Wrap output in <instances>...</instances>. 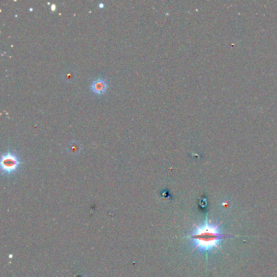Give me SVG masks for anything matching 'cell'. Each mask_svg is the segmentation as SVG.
<instances>
[{"label": "cell", "mask_w": 277, "mask_h": 277, "mask_svg": "<svg viewBox=\"0 0 277 277\" xmlns=\"http://www.w3.org/2000/svg\"><path fill=\"white\" fill-rule=\"evenodd\" d=\"M21 161L15 152H7L1 157V168L3 173H12L17 170Z\"/></svg>", "instance_id": "cell-2"}, {"label": "cell", "mask_w": 277, "mask_h": 277, "mask_svg": "<svg viewBox=\"0 0 277 277\" xmlns=\"http://www.w3.org/2000/svg\"><path fill=\"white\" fill-rule=\"evenodd\" d=\"M107 87H108V85H107V80L102 78V77L96 78L91 83V90L93 93L98 94V95L103 94L107 91Z\"/></svg>", "instance_id": "cell-3"}, {"label": "cell", "mask_w": 277, "mask_h": 277, "mask_svg": "<svg viewBox=\"0 0 277 277\" xmlns=\"http://www.w3.org/2000/svg\"><path fill=\"white\" fill-rule=\"evenodd\" d=\"M81 149H82V147H81L80 143H78V142H72L68 146V152L71 153V154H77V153H79L81 152Z\"/></svg>", "instance_id": "cell-4"}, {"label": "cell", "mask_w": 277, "mask_h": 277, "mask_svg": "<svg viewBox=\"0 0 277 277\" xmlns=\"http://www.w3.org/2000/svg\"><path fill=\"white\" fill-rule=\"evenodd\" d=\"M230 238L223 234L219 224H211L208 219L202 225L196 227L190 238L195 245V249L202 252H208L218 249L222 240Z\"/></svg>", "instance_id": "cell-1"}]
</instances>
